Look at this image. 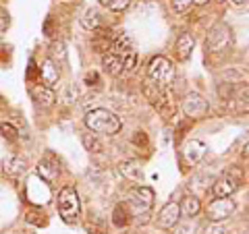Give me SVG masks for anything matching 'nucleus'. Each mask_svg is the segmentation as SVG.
Masks as SVG:
<instances>
[{
    "instance_id": "obj_23",
    "label": "nucleus",
    "mask_w": 249,
    "mask_h": 234,
    "mask_svg": "<svg viewBox=\"0 0 249 234\" xmlns=\"http://www.w3.org/2000/svg\"><path fill=\"white\" fill-rule=\"evenodd\" d=\"M81 141H83V147L89 153H100V151H102V141L96 137V133H91V131L89 133H83Z\"/></svg>"
},
{
    "instance_id": "obj_34",
    "label": "nucleus",
    "mask_w": 249,
    "mask_h": 234,
    "mask_svg": "<svg viewBox=\"0 0 249 234\" xmlns=\"http://www.w3.org/2000/svg\"><path fill=\"white\" fill-rule=\"evenodd\" d=\"M175 234H193V226L191 224H177Z\"/></svg>"
},
{
    "instance_id": "obj_3",
    "label": "nucleus",
    "mask_w": 249,
    "mask_h": 234,
    "mask_svg": "<svg viewBox=\"0 0 249 234\" xmlns=\"http://www.w3.org/2000/svg\"><path fill=\"white\" fill-rule=\"evenodd\" d=\"M147 79L154 81L160 87H170L175 79V67L166 56H154L147 68Z\"/></svg>"
},
{
    "instance_id": "obj_24",
    "label": "nucleus",
    "mask_w": 249,
    "mask_h": 234,
    "mask_svg": "<svg viewBox=\"0 0 249 234\" xmlns=\"http://www.w3.org/2000/svg\"><path fill=\"white\" fill-rule=\"evenodd\" d=\"M25 222L36 224V226H46V224H48V220H46V214L42 212L40 207H29L25 212Z\"/></svg>"
},
{
    "instance_id": "obj_7",
    "label": "nucleus",
    "mask_w": 249,
    "mask_h": 234,
    "mask_svg": "<svg viewBox=\"0 0 249 234\" xmlns=\"http://www.w3.org/2000/svg\"><path fill=\"white\" fill-rule=\"evenodd\" d=\"M129 205L137 216L147 214L154 205V191L150 186H135V189L129 193Z\"/></svg>"
},
{
    "instance_id": "obj_12",
    "label": "nucleus",
    "mask_w": 249,
    "mask_h": 234,
    "mask_svg": "<svg viewBox=\"0 0 249 234\" xmlns=\"http://www.w3.org/2000/svg\"><path fill=\"white\" fill-rule=\"evenodd\" d=\"M239 183H241L239 176L224 174V176H220V178H218V181L214 183V189H212V191H214L216 197H231V195L239 189Z\"/></svg>"
},
{
    "instance_id": "obj_11",
    "label": "nucleus",
    "mask_w": 249,
    "mask_h": 234,
    "mask_svg": "<svg viewBox=\"0 0 249 234\" xmlns=\"http://www.w3.org/2000/svg\"><path fill=\"white\" fill-rule=\"evenodd\" d=\"M91 48L93 52H98V54H106V52H110V46H112V40H114V33L110 29H104V27H100L96 31H91Z\"/></svg>"
},
{
    "instance_id": "obj_5",
    "label": "nucleus",
    "mask_w": 249,
    "mask_h": 234,
    "mask_svg": "<svg viewBox=\"0 0 249 234\" xmlns=\"http://www.w3.org/2000/svg\"><path fill=\"white\" fill-rule=\"evenodd\" d=\"M150 102L156 108V112H158L164 120H175V116L178 112V104H177V100L173 96V91H170L168 87H160L158 93H156Z\"/></svg>"
},
{
    "instance_id": "obj_8",
    "label": "nucleus",
    "mask_w": 249,
    "mask_h": 234,
    "mask_svg": "<svg viewBox=\"0 0 249 234\" xmlns=\"http://www.w3.org/2000/svg\"><path fill=\"white\" fill-rule=\"evenodd\" d=\"M181 110L187 118H204L208 114V102L204 96H199V93H187L183 104H181Z\"/></svg>"
},
{
    "instance_id": "obj_30",
    "label": "nucleus",
    "mask_w": 249,
    "mask_h": 234,
    "mask_svg": "<svg viewBox=\"0 0 249 234\" xmlns=\"http://www.w3.org/2000/svg\"><path fill=\"white\" fill-rule=\"evenodd\" d=\"M131 143L137 145V147H147V143H150V139H147V135L143 131H135L133 137H131Z\"/></svg>"
},
{
    "instance_id": "obj_20",
    "label": "nucleus",
    "mask_w": 249,
    "mask_h": 234,
    "mask_svg": "<svg viewBox=\"0 0 249 234\" xmlns=\"http://www.w3.org/2000/svg\"><path fill=\"white\" fill-rule=\"evenodd\" d=\"M102 67H104V71L108 75H112V77L123 75V58L116 56V54H112V52H106L102 56Z\"/></svg>"
},
{
    "instance_id": "obj_17",
    "label": "nucleus",
    "mask_w": 249,
    "mask_h": 234,
    "mask_svg": "<svg viewBox=\"0 0 249 234\" xmlns=\"http://www.w3.org/2000/svg\"><path fill=\"white\" fill-rule=\"evenodd\" d=\"M31 98L36 100L37 104H42L44 108H50L56 104V93H54L52 87H46V85H34L31 87Z\"/></svg>"
},
{
    "instance_id": "obj_29",
    "label": "nucleus",
    "mask_w": 249,
    "mask_h": 234,
    "mask_svg": "<svg viewBox=\"0 0 249 234\" xmlns=\"http://www.w3.org/2000/svg\"><path fill=\"white\" fill-rule=\"evenodd\" d=\"M50 54H52L54 58H60V60H65V58H67L65 44H62V42H52V46H50Z\"/></svg>"
},
{
    "instance_id": "obj_26",
    "label": "nucleus",
    "mask_w": 249,
    "mask_h": 234,
    "mask_svg": "<svg viewBox=\"0 0 249 234\" xmlns=\"http://www.w3.org/2000/svg\"><path fill=\"white\" fill-rule=\"evenodd\" d=\"M0 135H2L9 143H15V141L19 139V131L15 129V124H11V122H2V124H0Z\"/></svg>"
},
{
    "instance_id": "obj_36",
    "label": "nucleus",
    "mask_w": 249,
    "mask_h": 234,
    "mask_svg": "<svg viewBox=\"0 0 249 234\" xmlns=\"http://www.w3.org/2000/svg\"><path fill=\"white\" fill-rule=\"evenodd\" d=\"M37 73H40V68L36 67V60H29V71H27V79H29V81H34Z\"/></svg>"
},
{
    "instance_id": "obj_15",
    "label": "nucleus",
    "mask_w": 249,
    "mask_h": 234,
    "mask_svg": "<svg viewBox=\"0 0 249 234\" xmlns=\"http://www.w3.org/2000/svg\"><path fill=\"white\" fill-rule=\"evenodd\" d=\"M37 174L42 176V181L54 183L60 174V164L52 158H44V160H40V164H37Z\"/></svg>"
},
{
    "instance_id": "obj_32",
    "label": "nucleus",
    "mask_w": 249,
    "mask_h": 234,
    "mask_svg": "<svg viewBox=\"0 0 249 234\" xmlns=\"http://www.w3.org/2000/svg\"><path fill=\"white\" fill-rule=\"evenodd\" d=\"M224 228H222V222H210L204 226V232L201 234H222Z\"/></svg>"
},
{
    "instance_id": "obj_21",
    "label": "nucleus",
    "mask_w": 249,
    "mask_h": 234,
    "mask_svg": "<svg viewBox=\"0 0 249 234\" xmlns=\"http://www.w3.org/2000/svg\"><path fill=\"white\" fill-rule=\"evenodd\" d=\"M178 207H181V216H187V217H193L201 212V203L196 195H187L181 203H178Z\"/></svg>"
},
{
    "instance_id": "obj_16",
    "label": "nucleus",
    "mask_w": 249,
    "mask_h": 234,
    "mask_svg": "<svg viewBox=\"0 0 249 234\" xmlns=\"http://www.w3.org/2000/svg\"><path fill=\"white\" fill-rule=\"evenodd\" d=\"M110 52L116 54V56H127V54L135 52V44H133V37H131L129 33H119L114 35L112 40V46H110Z\"/></svg>"
},
{
    "instance_id": "obj_39",
    "label": "nucleus",
    "mask_w": 249,
    "mask_h": 234,
    "mask_svg": "<svg viewBox=\"0 0 249 234\" xmlns=\"http://www.w3.org/2000/svg\"><path fill=\"white\" fill-rule=\"evenodd\" d=\"M193 2L199 4V6H204V4H208V2H210V0H193Z\"/></svg>"
},
{
    "instance_id": "obj_4",
    "label": "nucleus",
    "mask_w": 249,
    "mask_h": 234,
    "mask_svg": "<svg viewBox=\"0 0 249 234\" xmlns=\"http://www.w3.org/2000/svg\"><path fill=\"white\" fill-rule=\"evenodd\" d=\"M58 212L67 224H73L77 220V216L81 212V203H79V195H77L73 186H65L58 193Z\"/></svg>"
},
{
    "instance_id": "obj_28",
    "label": "nucleus",
    "mask_w": 249,
    "mask_h": 234,
    "mask_svg": "<svg viewBox=\"0 0 249 234\" xmlns=\"http://www.w3.org/2000/svg\"><path fill=\"white\" fill-rule=\"evenodd\" d=\"M137 67V52H131L123 56V73H133Z\"/></svg>"
},
{
    "instance_id": "obj_19",
    "label": "nucleus",
    "mask_w": 249,
    "mask_h": 234,
    "mask_svg": "<svg viewBox=\"0 0 249 234\" xmlns=\"http://www.w3.org/2000/svg\"><path fill=\"white\" fill-rule=\"evenodd\" d=\"M119 172L127 178L131 183H143V170H142V164L135 162V160H127L119 166Z\"/></svg>"
},
{
    "instance_id": "obj_13",
    "label": "nucleus",
    "mask_w": 249,
    "mask_h": 234,
    "mask_svg": "<svg viewBox=\"0 0 249 234\" xmlns=\"http://www.w3.org/2000/svg\"><path fill=\"white\" fill-rule=\"evenodd\" d=\"M40 81L46 85V87H54L60 81V68L56 67V62L52 58H46L40 67Z\"/></svg>"
},
{
    "instance_id": "obj_35",
    "label": "nucleus",
    "mask_w": 249,
    "mask_h": 234,
    "mask_svg": "<svg viewBox=\"0 0 249 234\" xmlns=\"http://www.w3.org/2000/svg\"><path fill=\"white\" fill-rule=\"evenodd\" d=\"M9 27V13H6L4 9H0V33Z\"/></svg>"
},
{
    "instance_id": "obj_25",
    "label": "nucleus",
    "mask_w": 249,
    "mask_h": 234,
    "mask_svg": "<svg viewBox=\"0 0 249 234\" xmlns=\"http://www.w3.org/2000/svg\"><path fill=\"white\" fill-rule=\"evenodd\" d=\"M112 224L116 226V228H124V226L129 224V214L127 209H124L123 205H116L114 212H112Z\"/></svg>"
},
{
    "instance_id": "obj_6",
    "label": "nucleus",
    "mask_w": 249,
    "mask_h": 234,
    "mask_svg": "<svg viewBox=\"0 0 249 234\" xmlns=\"http://www.w3.org/2000/svg\"><path fill=\"white\" fill-rule=\"evenodd\" d=\"M235 209H237V203L232 199H229V197H216L214 201H210V203H208L206 214H208L210 222H224V220H229V217L235 214Z\"/></svg>"
},
{
    "instance_id": "obj_18",
    "label": "nucleus",
    "mask_w": 249,
    "mask_h": 234,
    "mask_svg": "<svg viewBox=\"0 0 249 234\" xmlns=\"http://www.w3.org/2000/svg\"><path fill=\"white\" fill-rule=\"evenodd\" d=\"M193 48H196V37H193L191 33H187V31H185V33L178 35V40L175 44V50H177L178 60H189Z\"/></svg>"
},
{
    "instance_id": "obj_41",
    "label": "nucleus",
    "mask_w": 249,
    "mask_h": 234,
    "mask_svg": "<svg viewBox=\"0 0 249 234\" xmlns=\"http://www.w3.org/2000/svg\"><path fill=\"white\" fill-rule=\"evenodd\" d=\"M218 2H224V0H218Z\"/></svg>"
},
{
    "instance_id": "obj_2",
    "label": "nucleus",
    "mask_w": 249,
    "mask_h": 234,
    "mask_svg": "<svg viewBox=\"0 0 249 234\" xmlns=\"http://www.w3.org/2000/svg\"><path fill=\"white\" fill-rule=\"evenodd\" d=\"M232 48V31L227 23H216L208 31L206 37V50L210 54H224Z\"/></svg>"
},
{
    "instance_id": "obj_10",
    "label": "nucleus",
    "mask_w": 249,
    "mask_h": 234,
    "mask_svg": "<svg viewBox=\"0 0 249 234\" xmlns=\"http://www.w3.org/2000/svg\"><path fill=\"white\" fill-rule=\"evenodd\" d=\"M178 220H181V207H178V203H175V201H168L158 214V226L164 230H170L178 224Z\"/></svg>"
},
{
    "instance_id": "obj_22",
    "label": "nucleus",
    "mask_w": 249,
    "mask_h": 234,
    "mask_svg": "<svg viewBox=\"0 0 249 234\" xmlns=\"http://www.w3.org/2000/svg\"><path fill=\"white\" fill-rule=\"evenodd\" d=\"M81 25H83L85 29H88V31H96V29L102 27V21H100L98 11H93V9L85 11V15L81 17Z\"/></svg>"
},
{
    "instance_id": "obj_37",
    "label": "nucleus",
    "mask_w": 249,
    "mask_h": 234,
    "mask_svg": "<svg viewBox=\"0 0 249 234\" xmlns=\"http://www.w3.org/2000/svg\"><path fill=\"white\" fill-rule=\"evenodd\" d=\"M88 230H89V234H102V226H91L89 224Z\"/></svg>"
},
{
    "instance_id": "obj_40",
    "label": "nucleus",
    "mask_w": 249,
    "mask_h": 234,
    "mask_svg": "<svg viewBox=\"0 0 249 234\" xmlns=\"http://www.w3.org/2000/svg\"><path fill=\"white\" fill-rule=\"evenodd\" d=\"M235 4H247V0H232Z\"/></svg>"
},
{
    "instance_id": "obj_9",
    "label": "nucleus",
    "mask_w": 249,
    "mask_h": 234,
    "mask_svg": "<svg viewBox=\"0 0 249 234\" xmlns=\"http://www.w3.org/2000/svg\"><path fill=\"white\" fill-rule=\"evenodd\" d=\"M181 151H183V158L187 164H199L206 158L208 145L204 141H199V139H189V141H185Z\"/></svg>"
},
{
    "instance_id": "obj_31",
    "label": "nucleus",
    "mask_w": 249,
    "mask_h": 234,
    "mask_svg": "<svg viewBox=\"0 0 249 234\" xmlns=\"http://www.w3.org/2000/svg\"><path fill=\"white\" fill-rule=\"evenodd\" d=\"M83 83L88 85V87H98V85H100V75L96 71H88V73H85Z\"/></svg>"
},
{
    "instance_id": "obj_38",
    "label": "nucleus",
    "mask_w": 249,
    "mask_h": 234,
    "mask_svg": "<svg viewBox=\"0 0 249 234\" xmlns=\"http://www.w3.org/2000/svg\"><path fill=\"white\" fill-rule=\"evenodd\" d=\"M44 31H46V35H52V19H48V21H46Z\"/></svg>"
},
{
    "instance_id": "obj_1",
    "label": "nucleus",
    "mask_w": 249,
    "mask_h": 234,
    "mask_svg": "<svg viewBox=\"0 0 249 234\" xmlns=\"http://www.w3.org/2000/svg\"><path fill=\"white\" fill-rule=\"evenodd\" d=\"M85 127L91 133H98V135H108L112 137L116 133H121L123 122L116 114H112L106 108H96V110H89L85 114Z\"/></svg>"
},
{
    "instance_id": "obj_27",
    "label": "nucleus",
    "mask_w": 249,
    "mask_h": 234,
    "mask_svg": "<svg viewBox=\"0 0 249 234\" xmlns=\"http://www.w3.org/2000/svg\"><path fill=\"white\" fill-rule=\"evenodd\" d=\"M100 4L106 6L108 11L121 13V11H124V9H127V6L131 4V0H100Z\"/></svg>"
},
{
    "instance_id": "obj_14",
    "label": "nucleus",
    "mask_w": 249,
    "mask_h": 234,
    "mask_svg": "<svg viewBox=\"0 0 249 234\" xmlns=\"http://www.w3.org/2000/svg\"><path fill=\"white\" fill-rule=\"evenodd\" d=\"M2 170L9 178H19L27 172V162L19 158V155H9V158L2 162Z\"/></svg>"
},
{
    "instance_id": "obj_33",
    "label": "nucleus",
    "mask_w": 249,
    "mask_h": 234,
    "mask_svg": "<svg viewBox=\"0 0 249 234\" xmlns=\"http://www.w3.org/2000/svg\"><path fill=\"white\" fill-rule=\"evenodd\" d=\"M193 0H173V9L177 13H185L187 9H191Z\"/></svg>"
}]
</instances>
